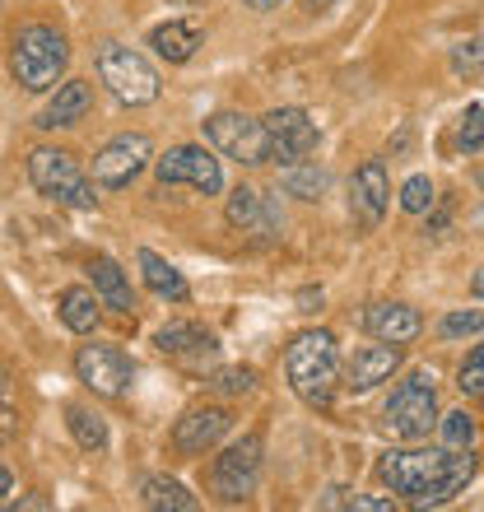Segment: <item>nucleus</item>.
Returning <instances> with one entry per match:
<instances>
[{
  "label": "nucleus",
  "mask_w": 484,
  "mask_h": 512,
  "mask_svg": "<svg viewBox=\"0 0 484 512\" xmlns=\"http://www.w3.org/2000/svg\"><path fill=\"white\" fill-rule=\"evenodd\" d=\"M377 475L410 508H433V503H447L457 489L471 485L475 457L471 447L466 452H457V447H410V452H387L377 461Z\"/></svg>",
  "instance_id": "nucleus-1"
},
{
  "label": "nucleus",
  "mask_w": 484,
  "mask_h": 512,
  "mask_svg": "<svg viewBox=\"0 0 484 512\" xmlns=\"http://www.w3.org/2000/svg\"><path fill=\"white\" fill-rule=\"evenodd\" d=\"M284 378H289V387H294V396L303 405L326 410L331 396H336V382H340L336 336H331V331H303V336L289 340V354H284Z\"/></svg>",
  "instance_id": "nucleus-2"
},
{
  "label": "nucleus",
  "mask_w": 484,
  "mask_h": 512,
  "mask_svg": "<svg viewBox=\"0 0 484 512\" xmlns=\"http://www.w3.org/2000/svg\"><path fill=\"white\" fill-rule=\"evenodd\" d=\"M70 66V42L52 24H24L10 42V75L28 94H47Z\"/></svg>",
  "instance_id": "nucleus-3"
},
{
  "label": "nucleus",
  "mask_w": 484,
  "mask_h": 512,
  "mask_svg": "<svg viewBox=\"0 0 484 512\" xmlns=\"http://www.w3.org/2000/svg\"><path fill=\"white\" fill-rule=\"evenodd\" d=\"M28 182L56 205H70V210H94V177H84V168L75 163V154L66 149H33L28 154Z\"/></svg>",
  "instance_id": "nucleus-4"
},
{
  "label": "nucleus",
  "mask_w": 484,
  "mask_h": 512,
  "mask_svg": "<svg viewBox=\"0 0 484 512\" xmlns=\"http://www.w3.org/2000/svg\"><path fill=\"white\" fill-rule=\"evenodd\" d=\"M98 80L108 84V94L126 108H145L159 98V70L149 66L135 47H121V42H103L98 47Z\"/></svg>",
  "instance_id": "nucleus-5"
},
{
  "label": "nucleus",
  "mask_w": 484,
  "mask_h": 512,
  "mask_svg": "<svg viewBox=\"0 0 484 512\" xmlns=\"http://www.w3.org/2000/svg\"><path fill=\"white\" fill-rule=\"evenodd\" d=\"M382 424H387L396 438H429L438 429V391H433V373H410L401 387L391 391L387 410H382Z\"/></svg>",
  "instance_id": "nucleus-6"
},
{
  "label": "nucleus",
  "mask_w": 484,
  "mask_h": 512,
  "mask_svg": "<svg viewBox=\"0 0 484 512\" xmlns=\"http://www.w3.org/2000/svg\"><path fill=\"white\" fill-rule=\"evenodd\" d=\"M205 140L224 154V159L242 163V168H261L270 163V140H266V122H256L247 112H215L205 122Z\"/></svg>",
  "instance_id": "nucleus-7"
},
{
  "label": "nucleus",
  "mask_w": 484,
  "mask_h": 512,
  "mask_svg": "<svg viewBox=\"0 0 484 512\" xmlns=\"http://www.w3.org/2000/svg\"><path fill=\"white\" fill-rule=\"evenodd\" d=\"M159 187H191L196 196H219L224 191V168L205 145H177L163 159H154Z\"/></svg>",
  "instance_id": "nucleus-8"
},
{
  "label": "nucleus",
  "mask_w": 484,
  "mask_h": 512,
  "mask_svg": "<svg viewBox=\"0 0 484 512\" xmlns=\"http://www.w3.org/2000/svg\"><path fill=\"white\" fill-rule=\"evenodd\" d=\"M261 457H266V443L261 433H242L238 443H229L215 457V494L224 503H242L261 480Z\"/></svg>",
  "instance_id": "nucleus-9"
},
{
  "label": "nucleus",
  "mask_w": 484,
  "mask_h": 512,
  "mask_svg": "<svg viewBox=\"0 0 484 512\" xmlns=\"http://www.w3.org/2000/svg\"><path fill=\"white\" fill-rule=\"evenodd\" d=\"M149 163H154V145H149V135H140V131L112 135L108 145L94 154V182L103 191H121V187H131Z\"/></svg>",
  "instance_id": "nucleus-10"
},
{
  "label": "nucleus",
  "mask_w": 484,
  "mask_h": 512,
  "mask_svg": "<svg viewBox=\"0 0 484 512\" xmlns=\"http://www.w3.org/2000/svg\"><path fill=\"white\" fill-rule=\"evenodd\" d=\"M266 122V140H270V159L280 163V168H294V163L312 159V149L322 140L317 122H312L303 108H275L261 117Z\"/></svg>",
  "instance_id": "nucleus-11"
},
{
  "label": "nucleus",
  "mask_w": 484,
  "mask_h": 512,
  "mask_svg": "<svg viewBox=\"0 0 484 512\" xmlns=\"http://www.w3.org/2000/svg\"><path fill=\"white\" fill-rule=\"evenodd\" d=\"M75 378L89 391H98V396H126L135 368L117 345H80L75 350Z\"/></svg>",
  "instance_id": "nucleus-12"
},
{
  "label": "nucleus",
  "mask_w": 484,
  "mask_h": 512,
  "mask_svg": "<svg viewBox=\"0 0 484 512\" xmlns=\"http://www.w3.org/2000/svg\"><path fill=\"white\" fill-rule=\"evenodd\" d=\"M387 201H391V182H387V163L382 159H363L354 168V182H350V215L359 229H377L382 215H387Z\"/></svg>",
  "instance_id": "nucleus-13"
},
{
  "label": "nucleus",
  "mask_w": 484,
  "mask_h": 512,
  "mask_svg": "<svg viewBox=\"0 0 484 512\" xmlns=\"http://www.w3.org/2000/svg\"><path fill=\"white\" fill-rule=\"evenodd\" d=\"M229 429H233V415L224 405H196V410H187V415L177 419L173 447L182 457H201V452H210Z\"/></svg>",
  "instance_id": "nucleus-14"
},
{
  "label": "nucleus",
  "mask_w": 484,
  "mask_h": 512,
  "mask_svg": "<svg viewBox=\"0 0 484 512\" xmlns=\"http://www.w3.org/2000/svg\"><path fill=\"white\" fill-rule=\"evenodd\" d=\"M229 224L242 238H252V243H275V238H280V215L270 210V201L256 187H233Z\"/></svg>",
  "instance_id": "nucleus-15"
},
{
  "label": "nucleus",
  "mask_w": 484,
  "mask_h": 512,
  "mask_svg": "<svg viewBox=\"0 0 484 512\" xmlns=\"http://www.w3.org/2000/svg\"><path fill=\"white\" fill-rule=\"evenodd\" d=\"M401 368V345H363V350L350 354V364H345V387L350 391H373L377 382H387L391 373Z\"/></svg>",
  "instance_id": "nucleus-16"
},
{
  "label": "nucleus",
  "mask_w": 484,
  "mask_h": 512,
  "mask_svg": "<svg viewBox=\"0 0 484 512\" xmlns=\"http://www.w3.org/2000/svg\"><path fill=\"white\" fill-rule=\"evenodd\" d=\"M363 331L377 340H391V345H410L424 331V317L405 303H373V308H363Z\"/></svg>",
  "instance_id": "nucleus-17"
},
{
  "label": "nucleus",
  "mask_w": 484,
  "mask_h": 512,
  "mask_svg": "<svg viewBox=\"0 0 484 512\" xmlns=\"http://www.w3.org/2000/svg\"><path fill=\"white\" fill-rule=\"evenodd\" d=\"M154 345H159L163 354H173V359H187V364H196V359H210V354L219 350L215 336H210L205 326H196V322H168V326H159Z\"/></svg>",
  "instance_id": "nucleus-18"
},
{
  "label": "nucleus",
  "mask_w": 484,
  "mask_h": 512,
  "mask_svg": "<svg viewBox=\"0 0 484 512\" xmlns=\"http://www.w3.org/2000/svg\"><path fill=\"white\" fill-rule=\"evenodd\" d=\"M149 47L168 66H187L191 56H196V47H201V28L191 24V19H168V24L149 28Z\"/></svg>",
  "instance_id": "nucleus-19"
},
{
  "label": "nucleus",
  "mask_w": 484,
  "mask_h": 512,
  "mask_svg": "<svg viewBox=\"0 0 484 512\" xmlns=\"http://www.w3.org/2000/svg\"><path fill=\"white\" fill-rule=\"evenodd\" d=\"M89 103H94V89H89L84 80L56 84L52 103L38 112V126H42V131H56V126H75L84 112H89Z\"/></svg>",
  "instance_id": "nucleus-20"
},
{
  "label": "nucleus",
  "mask_w": 484,
  "mask_h": 512,
  "mask_svg": "<svg viewBox=\"0 0 484 512\" xmlns=\"http://www.w3.org/2000/svg\"><path fill=\"white\" fill-rule=\"evenodd\" d=\"M135 261H140V275H145L149 294L168 298V303H187V298H191V284L182 280V270H177L173 261H163V256L149 252V247H140V252H135Z\"/></svg>",
  "instance_id": "nucleus-21"
},
{
  "label": "nucleus",
  "mask_w": 484,
  "mask_h": 512,
  "mask_svg": "<svg viewBox=\"0 0 484 512\" xmlns=\"http://www.w3.org/2000/svg\"><path fill=\"white\" fill-rule=\"evenodd\" d=\"M98 308H103V298H98V289H89V284H70V289H61V298H56V312H61L66 331H75V336L98 331Z\"/></svg>",
  "instance_id": "nucleus-22"
},
{
  "label": "nucleus",
  "mask_w": 484,
  "mask_h": 512,
  "mask_svg": "<svg viewBox=\"0 0 484 512\" xmlns=\"http://www.w3.org/2000/svg\"><path fill=\"white\" fill-rule=\"evenodd\" d=\"M89 275H94L98 298H103L112 312H131L135 308L131 280H126V270H121L112 256H94V261H89Z\"/></svg>",
  "instance_id": "nucleus-23"
},
{
  "label": "nucleus",
  "mask_w": 484,
  "mask_h": 512,
  "mask_svg": "<svg viewBox=\"0 0 484 512\" xmlns=\"http://www.w3.org/2000/svg\"><path fill=\"white\" fill-rule=\"evenodd\" d=\"M140 503L154 512H196L201 508V499H196L182 480H173V475H149L145 485H140Z\"/></svg>",
  "instance_id": "nucleus-24"
},
{
  "label": "nucleus",
  "mask_w": 484,
  "mask_h": 512,
  "mask_svg": "<svg viewBox=\"0 0 484 512\" xmlns=\"http://www.w3.org/2000/svg\"><path fill=\"white\" fill-rule=\"evenodd\" d=\"M66 424H70V433H75V443H80L84 452H103V447H108V424H103V415H94V410L70 405Z\"/></svg>",
  "instance_id": "nucleus-25"
},
{
  "label": "nucleus",
  "mask_w": 484,
  "mask_h": 512,
  "mask_svg": "<svg viewBox=\"0 0 484 512\" xmlns=\"http://www.w3.org/2000/svg\"><path fill=\"white\" fill-rule=\"evenodd\" d=\"M284 191L289 196H298V201H322L326 191V173L317 168V163H294V168H284Z\"/></svg>",
  "instance_id": "nucleus-26"
},
{
  "label": "nucleus",
  "mask_w": 484,
  "mask_h": 512,
  "mask_svg": "<svg viewBox=\"0 0 484 512\" xmlns=\"http://www.w3.org/2000/svg\"><path fill=\"white\" fill-rule=\"evenodd\" d=\"M438 429H443V447H457V452H466V447L475 443V419L466 415V410H452V415L438 419Z\"/></svg>",
  "instance_id": "nucleus-27"
},
{
  "label": "nucleus",
  "mask_w": 484,
  "mask_h": 512,
  "mask_svg": "<svg viewBox=\"0 0 484 512\" xmlns=\"http://www.w3.org/2000/svg\"><path fill=\"white\" fill-rule=\"evenodd\" d=\"M429 205H433V182L424 173H415L401 187V210H405V215H424Z\"/></svg>",
  "instance_id": "nucleus-28"
},
{
  "label": "nucleus",
  "mask_w": 484,
  "mask_h": 512,
  "mask_svg": "<svg viewBox=\"0 0 484 512\" xmlns=\"http://www.w3.org/2000/svg\"><path fill=\"white\" fill-rule=\"evenodd\" d=\"M457 145L466 149V154L484 149V108H480V103H475V108H466V117H461V126H457Z\"/></svg>",
  "instance_id": "nucleus-29"
},
{
  "label": "nucleus",
  "mask_w": 484,
  "mask_h": 512,
  "mask_svg": "<svg viewBox=\"0 0 484 512\" xmlns=\"http://www.w3.org/2000/svg\"><path fill=\"white\" fill-rule=\"evenodd\" d=\"M457 387L466 391V396H484V345H475V350L466 354V364H461V373H457Z\"/></svg>",
  "instance_id": "nucleus-30"
},
{
  "label": "nucleus",
  "mask_w": 484,
  "mask_h": 512,
  "mask_svg": "<svg viewBox=\"0 0 484 512\" xmlns=\"http://www.w3.org/2000/svg\"><path fill=\"white\" fill-rule=\"evenodd\" d=\"M252 382H256L252 368H219L215 378H210V387L224 391V396H242V391H252Z\"/></svg>",
  "instance_id": "nucleus-31"
},
{
  "label": "nucleus",
  "mask_w": 484,
  "mask_h": 512,
  "mask_svg": "<svg viewBox=\"0 0 484 512\" xmlns=\"http://www.w3.org/2000/svg\"><path fill=\"white\" fill-rule=\"evenodd\" d=\"M438 331H443L447 340H457V336H475V331H484V312H447Z\"/></svg>",
  "instance_id": "nucleus-32"
},
{
  "label": "nucleus",
  "mask_w": 484,
  "mask_h": 512,
  "mask_svg": "<svg viewBox=\"0 0 484 512\" xmlns=\"http://www.w3.org/2000/svg\"><path fill=\"white\" fill-rule=\"evenodd\" d=\"M14 433H19V415H14L10 405L0 401V447H5V443H14Z\"/></svg>",
  "instance_id": "nucleus-33"
},
{
  "label": "nucleus",
  "mask_w": 484,
  "mask_h": 512,
  "mask_svg": "<svg viewBox=\"0 0 484 512\" xmlns=\"http://www.w3.org/2000/svg\"><path fill=\"white\" fill-rule=\"evenodd\" d=\"M242 5H252V10H275V5H284V0H242Z\"/></svg>",
  "instance_id": "nucleus-34"
},
{
  "label": "nucleus",
  "mask_w": 484,
  "mask_h": 512,
  "mask_svg": "<svg viewBox=\"0 0 484 512\" xmlns=\"http://www.w3.org/2000/svg\"><path fill=\"white\" fill-rule=\"evenodd\" d=\"M471 294H475V298H484V266L475 270V280H471Z\"/></svg>",
  "instance_id": "nucleus-35"
},
{
  "label": "nucleus",
  "mask_w": 484,
  "mask_h": 512,
  "mask_svg": "<svg viewBox=\"0 0 484 512\" xmlns=\"http://www.w3.org/2000/svg\"><path fill=\"white\" fill-rule=\"evenodd\" d=\"M0 494H10V471L0 466Z\"/></svg>",
  "instance_id": "nucleus-36"
},
{
  "label": "nucleus",
  "mask_w": 484,
  "mask_h": 512,
  "mask_svg": "<svg viewBox=\"0 0 484 512\" xmlns=\"http://www.w3.org/2000/svg\"><path fill=\"white\" fill-rule=\"evenodd\" d=\"M336 0H308V10H331Z\"/></svg>",
  "instance_id": "nucleus-37"
},
{
  "label": "nucleus",
  "mask_w": 484,
  "mask_h": 512,
  "mask_svg": "<svg viewBox=\"0 0 484 512\" xmlns=\"http://www.w3.org/2000/svg\"><path fill=\"white\" fill-rule=\"evenodd\" d=\"M5 391H10V382H5V373H0V401H5Z\"/></svg>",
  "instance_id": "nucleus-38"
}]
</instances>
